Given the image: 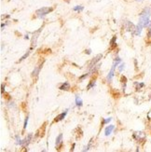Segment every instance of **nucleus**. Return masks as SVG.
I'll list each match as a JSON object with an SVG mask.
<instances>
[{
    "label": "nucleus",
    "instance_id": "obj_18",
    "mask_svg": "<svg viewBox=\"0 0 151 152\" xmlns=\"http://www.w3.org/2000/svg\"><path fill=\"white\" fill-rule=\"evenodd\" d=\"M29 54H30V50H28L27 52H26V53H25V54H24V55H23V57L21 58V59H20V60H19V62H22V61H23L25 58H27V57L29 56Z\"/></svg>",
    "mask_w": 151,
    "mask_h": 152
},
{
    "label": "nucleus",
    "instance_id": "obj_4",
    "mask_svg": "<svg viewBox=\"0 0 151 152\" xmlns=\"http://www.w3.org/2000/svg\"><path fill=\"white\" fill-rule=\"evenodd\" d=\"M124 27H125V29L129 32H132L133 34H134V32H135V27L136 26L133 25V23H131L129 21H125L124 22Z\"/></svg>",
    "mask_w": 151,
    "mask_h": 152
},
{
    "label": "nucleus",
    "instance_id": "obj_22",
    "mask_svg": "<svg viewBox=\"0 0 151 152\" xmlns=\"http://www.w3.org/2000/svg\"><path fill=\"white\" fill-rule=\"evenodd\" d=\"M88 75H89V74L87 73V74H85V75H83L82 77H80V81H82V80H83V79H84L85 77H88Z\"/></svg>",
    "mask_w": 151,
    "mask_h": 152
},
{
    "label": "nucleus",
    "instance_id": "obj_5",
    "mask_svg": "<svg viewBox=\"0 0 151 152\" xmlns=\"http://www.w3.org/2000/svg\"><path fill=\"white\" fill-rule=\"evenodd\" d=\"M102 57H103L102 54H98V55H96V56L93 59V60L90 61V64H89V66L91 67V66H93V65H95L98 62H99V61L101 60Z\"/></svg>",
    "mask_w": 151,
    "mask_h": 152
},
{
    "label": "nucleus",
    "instance_id": "obj_19",
    "mask_svg": "<svg viewBox=\"0 0 151 152\" xmlns=\"http://www.w3.org/2000/svg\"><path fill=\"white\" fill-rule=\"evenodd\" d=\"M83 10V7L82 6H76L74 8V10L75 11H81Z\"/></svg>",
    "mask_w": 151,
    "mask_h": 152
},
{
    "label": "nucleus",
    "instance_id": "obj_23",
    "mask_svg": "<svg viewBox=\"0 0 151 152\" xmlns=\"http://www.w3.org/2000/svg\"><path fill=\"white\" fill-rule=\"evenodd\" d=\"M111 120H112V118H107V120H106V121H103V124L110 122V121H111Z\"/></svg>",
    "mask_w": 151,
    "mask_h": 152
},
{
    "label": "nucleus",
    "instance_id": "obj_24",
    "mask_svg": "<svg viewBox=\"0 0 151 152\" xmlns=\"http://www.w3.org/2000/svg\"><path fill=\"white\" fill-rule=\"evenodd\" d=\"M121 80H122V82L125 83V82L127 81V78H126L125 77H123V76H122V77H121Z\"/></svg>",
    "mask_w": 151,
    "mask_h": 152
},
{
    "label": "nucleus",
    "instance_id": "obj_6",
    "mask_svg": "<svg viewBox=\"0 0 151 152\" xmlns=\"http://www.w3.org/2000/svg\"><path fill=\"white\" fill-rule=\"evenodd\" d=\"M63 145V134H60L56 138V149H60Z\"/></svg>",
    "mask_w": 151,
    "mask_h": 152
},
{
    "label": "nucleus",
    "instance_id": "obj_15",
    "mask_svg": "<svg viewBox=\"0 0 151 152\" xmlns=\"http://www.w3.org/2000/svg\"><path fill=\"white\" fill-rule=\"evenodd\" d=\"M116 39H117V37H113V38L112 39H111V40H110V46H111V49H114L115 47H116V43H115V41H116Z\"/></svg>",
    "mask_w": 151,
    "mask_h": 152
},
{
    "label": "nucleus",
    "instance_id": "obj_12",
    "mask_svg": "<svg viewBox=\"0 0 151 152\" xmlns=\"http://www.w3.org/2000/svg\"><path fill=\"white\" fill-rule=\"evenodd\" d=\"M31 139H32V134H29L28 136L25 138V140L23 141V145H22V146H28L30 141H31Z\"/></svg>",
    "mask_w": 151,
    "mask_h": 152
},
{
    "label": "nucleus",
    "instance_id": "obj_13",
    "mask_svg": "<svg viewBox=\"0 0 151 152\" xmlns=\"http://www.w3.org/2000/svg\"><path fill=\"white\" fill-rule=\"evenodd\" d=\"M60 90H62V91H69L70 90V85H69V83L68 82L63 83L61 86V87H60Z\"/></svg>",
    "mask_w": 151,
    "mask_h": 152
},
{
    "label": "nucleus",
    "instance_id": "obj_14",
    "mask_svg": "<svg viewBox=\"0 0 151 152\" xmlns=\"http://www.w3.org/2000/svg\"><path fill=\"white\" fill-rule=\"evenodd\" d=\"M142 28H143V26L142 25H140V24H138L135 27V32H134V34L136 35V36H139L140 34H141V32H142Z\"/></svg>",
    "mask_w": 151,
    "mask_h": 152
},
{
    "label": "nucleus",
    "instance_id": "obj_21",
    "mask_svg": "<svg viewBox=\"0 0 151 152\" xmlns=\"http://www.w3.org/2000/svg\"><path fill=\"white\" fill-rule=\"evenodd\" d=\"M124 67H125V64H121L120 65V67H119V70H120V72H121V71L124 69Z\"/></svg>",
    "mask_w": 151,
    "mask_h": 152
},
{
    "label": "nucleus",
    "instance_id": "obj_2",
    "mask_svg": "<svg viewBox=\"0 0 151 152\" xmlns=\"http://www.w3.org/2000/svg\"><path fill=\"white\" fill-rule=\"evenodd\" d=\"M52 10H53V9H52V8H41V9L37 10L36 11V13L37 17L42 18V17H44L45 15H47L48 13L51 12Z\"/></svg>",
    "mask_w": 151,
    "mask_h": 152
},
{
    "label": "nucleus",
    "instance_id": "obj_11",
    "mask_svg": "<svg viewBox=\"0 0 151 152\" xmlns=\"http://www.w3.org/2000/svg\"><path fill=\"white\" fill-rule=\"evenodd\" d=\"M66 114H67V110H65V112H63V113H61L60 115H58V116L56 117V118H55V121L57 122V121H62L63 118H65V116H66Z\"/></svg>",
    "mask_w": 151,
    "mask_h": 152
},
{
    "label": "nucleus",
    "instance_id": "obj_8",
    "mask_svg": "<svg viewBox=\"0 0 151 152\" xmlns=\"http://www.w3.org/2000/svg\"><path fill=\"white\" fill-rule=\"evenodd\" d=\"M41 68H42V64H41L40 65H38V66L35 67L34 71H33V73H32V77H36L38 76V74H39V72H40Z\"/></svg>",
    "mask_w": 151,
    "mask_h": 152
},
{
    "label": "nucleus",
    "instance_id": "obj_20",
    "mask_svg": "<svg viewBox=\"0 0 151 152\" xmlns=\"http://www.w3.org/2000/svg\"><path fill=\"white\" fill-rule=\"evenodd\" d=\"M27 123H28V117H26V118H25V121H24L23 129H26V127H27Z\"/></svg>",
    "mask_w": 151,
    "mask_h": 152
},
{
    "label": "nucleus",
    "instance_id": "obj_16",
    "mask_svg": "<svg viewBox=\"0 0 151 152\" xmlns=\"http://www.w3.org/2000/svg\"><path fill=\"white\" fill-rule=\"evenodd\" d=\"M76 104L77 107H81L82 105V100L78 96H76Z\"/></svg>",
    "mask_w": 151,
    "mask_h": 152
},
{
    "label": "nucleus",
    "instance_id": "obj_7",
    "mask_svg": "<svg viewBox=\"0 0 151 152\" xmlns=\"http://www.w3.org/2000/svg\"><path fill=\"white\" fill-rule=\"evenodd\" d=\"M133 138H135V139H137V140H141V139L144 140L146 138V135L144 133H142V132H138V133L133 134Z\"/></svg>",
    "mask_w": 151,
    "mask_h": 152
},
{
    "label": "nucleus",
    "instance_id": "obj_10",
    "mask_svg": "<svg viewBox=\"0 0 151 152\" xmlns=\"http://www.w3.org/2000/svg\"><path fill=\"white\" fill-rule=\"evenodd\" d=\"M114 128H115L114 125H109L108 127H107V128H106V132H104V134H106V135L108 136V135H110L111 134H112V132H113Z\"/></svg>",
    "mask_w": 151,
    "mask_h": 152
},
{
    "label": "nucleus",
    "instance_id": "obj_26",
    "mask_svg": "<svg viewBox=\"0 0 151 152\" xmlns=\"http://www.w3.org/2000/svg\"><path fill=\"white\" fill-rule=\"evenodd\" d=\"M4 89H5V86L4 84L1 85V94H4Z\"/></svg>",
    "mask_w": 151,
    "mask_h": 152
},
{
    "label": "nucleus",
    "instance_id": "obj_29",
    "mask_svg": "<svg viewBox=\"0 0 151 152\" xmlns=\"http://www.w3.org/2000/svg\"><path fill=\"white\" fill-rule=\"evenodd\" d=\"M135 1H138V2H142L143 0H135Z\"/></svg>",
    "mask_w": 151,
    "mask_h": 152
},
{
    "label": "nucleus",
    "instance_id": "obj_27",
    "mask_svg": "<svg viewBox=\"0 0 151 152\" xmlns=\"http://www.w3.org/2000/svg\"><path fill=\"white\" fill-rule=\"evenodd\" d=\"M90 50H85V53H87V54H90Z\"/></svg>",
    "mask_w": 151,
    "mask_h": 152
},
{
    "label": "nucleus",
    "instance_id": "obj_28",
    "mask_svg": "<svg viewBox=\"0 0 151 152\" xmlns=\"http://www.w3.org/2000/svg\"><path fill=\"white\" fill-rule=\"evenodd\" d=\"M75 146H76V145H75V144L73 145V146H72V148H71V151H73V150H74V148H75Z\"/></svg>",
    "mask_w": 151,
    "mask_h": 152
},
{
    "label": "nucleus",
    "instance_id": "obj_1",
    "mask_svg": "<svg viewBox=\"0 0 151 152\" xmlns=\"http://www.w3.org/2000/svg\"><path fill=\"white\" fill-rule=\"evenodd\" d=\"M149 16H150V9L146 8L141 12L138 24L142 25L143 27H146V26H147L149 24V22H150L149 21Z\"/></svg>",
    "mask_w": 151,
    "mask_h": 152
},
{
    "label": "nucleus",
    "instance_id": "obj_17",
    "mask_svg": "<svg viewBox=\"0 0 151 152\" xmlns=\"http://www.w3.org/2000/svg\"><path fill=\"white\" fill-rule=\"evenodd\" d=\"M94 86H95V80H93V79H91V80L90 81V83H89V85L87 86V90L91 89L93 87H94Z\"/></svg>",
    "mask_w": 151,
    "mask_h": 152
},
{
    "label": "nucleus",
    "instance_id": "obj_25",
    "mask_svg": "<svg viewBox=\"0 0 151 152\" xmlns=\"http://www.w3.org/2000/svg\"><path fill=\"white\" fill-rule=\"evenodd\" d=\"M147 37H151V27L148 29V32H147Z\"/></svg>",
    "mask_w": 151,
    "mask_h": 152
},
{
    "label": "nucleus",
    "instance_id": "obj_9",
    "mask_svg": "<svg viewBox=\"0 0 151 152\" xmlns=\"http://www.w3.org/2000/svg\"><path fill=\"white\" fill-rule=\"evenodd\" d=\"M41 30H42V27H41L40 29H38L36 33H34V36H33V38H32V44H33V45H36V39H37V37H38L39 33L41 32Z\"/></svg>",
    "mask_w": 151,
    "mask_h": 152
},
{
    "label": "nucleus",
    "instance_id": "obj_3",
    "mask_svg": "<svg viewBox=\"0 0 151 152\" xmlns=\"http://www.w3.org/2000/svg\"><path fill=\"white\" fill-rule=\"evenodd\" d=\"M120 62V58H117L116 60H115V62H114V64H113V65H112V68H111V70H110V72H109V74H108V76H107V81H108V82H110L111 80H112L113 76H114V72H115V68H116L117 65L119 64Z\"/></svg>",
    "mask_w": 151,
    "mask_h": 152
}]
</instances>
